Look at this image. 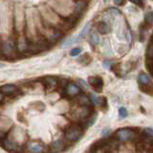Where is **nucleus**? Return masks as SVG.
<instances>
[{
	"instance_id": "obj_1",
	"label": "nucleus",
	"mask_w": 153,
	"mask_h": 153,
	"mask_svg": "<svg viewBox=\"0 0 153 153\" xmlns=\"http://www.w3.org/2000/svg\"><path fill=\"white\" fill-rule=\"evenodd\" d=\"M92 115V106H80V105L75 104V106L69 112V118L75 122V123H86Z\"/></svg>"
},
{
	"instance_id": "obj_2",
	"label": "nucleus",
	"mask_w": 153,
	"mask_h": 153,
	"mask_svg": "<svg viewBox=\"0 0 153 153\" xmlns=\"http://www.w3.org/2000/svg\"><path fill=\"white\" fill-rule=\"evenodd\" d=\"M84 131V127L79 123L69 124L64 130V139L66 142L75 143L78 142L82 137Z\"/></svg>"
},
{
	"instance_id": "obj_3",
	"label": "nucleus",
	"mask_w": 153,
	"mask_h": 153,
	"mask_svg": "<svg viewBox=\"0 0 153 153\" xmlns=\"http://www.w3.org/2000/svg\"><path fill=\"white\" fill-rule=\"evenodd\" d=\"M141 134L132 128H121L115 133V139L121 143H129L139 141Z\"/></svg>"
},
{
	"instance_id": "obj_4",
	"label": "nucleus",
	"mask_w": 153,
	"mask_h": 153,
	"mask_svg": "<svg viewBox=\"0 0 153 153\" xmlns=\"http://www.w3.org/2000/svg\"><path fill=\"white\" fill-rule=\"evenodd\" d=\"M27 153H46L47 147L42 142L30 141L26 146Z\"/></svg>"
},
{
	"instance_id": "obj_5",
	"label": "nucleus",
	"mask_w": 153,
	"mask_h": 153,
	"mask_svg": "<svg viewBox=\"0 0 153 153\" xmlns=\"http://www.w3.org/2000/svg\"><path fill=\"white\" fill-rule=\"evenodd\" d=\"M1 146L5 148L6 150L12 153H21L22 152V147L19 143L11 139H4L1 141Z\"/></svg>"
},
{
	"instance_id": "obj_6",
	"label": "nucleus",
	"mask_w": 153,
	"mask_h": 153,
	"mask_svg": "<svg viewBox=\"0 0 153 153\" xmlns=\"http://www.w3.org/2000/svg\"><path fill=\"white\" fill-rule=\"evenodd\" d=\"M81 89L80 86L74 82V81H69L67 85L64 87V94L69 98H76L80 94Z\"/></svg>"
},
{
	"instance_id": "obj_7",
	"label": "nucleus",
	"mask_w": 153,
	"mask_h": 153,
	"mask_svg": "<svg viewBox=\"0 0 153 153\" xmlns=\"http://www.w3.org/2000/svg\"><path fill=\"white\" fill-rule=\"evenodd\" d=\"M96 31L102 35H107L112 31V24L103 20H99L96 23Z\"/></svg>"
},
{
	"instance_id": "obj_8",
	"label": "nucleus",
	"mask_w": 153,
	"mask_h": 153,
	"mask_svg": "<svg viewBox=\"0 0 153 153\" xmlns=\"http://www.w3.org/2000/svg\"><path fill=\"white\" fill-rule=\"evenodd\" d=\"M66 147V140L65 139H57L54 142H52L50 146V152L51 153H59L62 151Z\"/></svg>"
},
{
	"instance_id": "obj_9",
	"label": "nucleus",
	"mask_w": 153,
	"mask_h": 153,
	"mask_svg": "<svg viewBox=\"0 0 153 153\" xmlns=\"http://www.w3.org/2000/svg\"><path fill=\"white\" fill-rule=\"evenodd\" d=\"M89 84L97 91V92H100L103 86V80L100 76H90L88 79Z\"/></svg>"
},
{
	"instance_id": "obj_10",
	"label": "nucleus",
	"mask_w": 153,
	"mask_h": 153,
	"mask_svg": "<svg viewBox=\"0 0 153 153\" xmlns=\"http://www.w3.org/2000/svg\"><path fill=\"white\" fill-rule=\"evenodd\" d=\"M75 104L80 105V106H92V103L90 102L89 96L86 94H79L78 97H76L74 100Z\"/></svg>"
},
{
	"instance_id": "obj_11",
	"label": "nucleus",
	"mask_w": 153,
	"mask_h": 153,
	"mask_svg": "<svg viewBox=\"0 0 153 153\" xmlns=\"http://www.w3.org/2000/svg\"><path fill=\"white\" fill-rule=\"evenodd\" d=\"M16 50V44L12 40H7L3 43L2 45V53L6 56L12 55Z\"/></svg>"
},
{
	"instance_id": "obj_12",
	"label": "nucleus",
	"mask_w": 153,
	"mask_h": 153,
	"mask_svg": "<svg viewBox=\"0 0 153 153\" xmlns=\"http://www.w3.org/2000/svg\"><path fill=\"white\" fill-rule=\"evenodd\" d=\"M17 90V87L13 84H5L0 87V92L3 95H12L16 93Z\"/></svg>"
},
{
	"instance_id": "obj_13",
	"label": "nucleus",
	"mask_w": 153,
	"mask_h": 153,
	"mask_svg": "<svg viewBox=\"0 0 153 153\" xmlns=\"http://www.w3.org/2000/svg\"><path fill=\"white\" fill-rule=\"evenodd\" d=\"M60 81L56 78H53V76H48L44 79V84L50 89H55L56 87L59 85Z\"/></svg>"
},
{
	"instance_id": "obj_14",
	"label": "nucleus",
	"mask_w": 153,
	"mask_h": 153,
	"mask_svg": "<svg viewBox=\"0 0 153 153\" xmlns=\"http://www.w3.org/2000/svg\"><path fill=\"white\" fill-rule=\"evenodd\" d=\"M138 82L141 86H146V85H153L150 78L146 73H141L138 76Z\"/></svg>"
},
{
	"instance_id": "obj_15",
	"label": "nucleus",
	"mask_w": 153,
	"mask_h": 153,
	"mask_svg": "<svg viewBox=\"0 0 153 153\" xmlns=\"http://www.w3.org/2000/svg\"><path fill=\"white\" fill-rule=\"evenodd\" d=\"M90 42L93 46H98L99 44L102 43V39L97 31H93L90 33Z\"/></svg>"
},
{
	"instance_id": "obj_16",
	"label": "nucleus",
	"mask_w": 153,
	"mask_h": 153,
	"mask_svg": "<svg viewBox=\"0 0 153 153\" xmlns=\"http://www.w3.org/2000/svg\"><path fill=\"white\" fill-rule=\"evenodd\" d=\"M86 8V5L84 2L82 1H78L75 5V8H74V13L76 14V16H80L81 13L84 12V10Z\"/></svg>"
},
{
	"instance_id": "obj_17",
	"label": "nucleus",
	"mask_w": 153,
	"mask_h": 153,
	"mask_svg": "<svg viewBox=\"0 0 153 153\" xmlns=\"http://www.w3.org/2000/svg\"><path fill=\"white\" fill-rule=\"evenodd\" d=\"M89 99H90V102L92 103V105H100V106H102V102H104V100H105L104 99L98 97L96 94H90Z\"/></svg>"
},
{
	"instance_id": "obj_18",
	"label": "nucleus",
	"mask_w": 153,
	"mask_h": 153,
	"mask_svg": "<svg viewBox=\"0 0 153 153\" xmlns=\"http://www.w3.org/2000/svg\"><path fill=\"white\" fill-rule=\"evenodd\" d=\"M106 12L109 13V16H111L112 18H117V17L122 16V13H121V11H120V10L117 9V8H110V9L107 10Z\"/></svg>"
},
{
	"instance_id": "obj_19",
	"label": "nucleus",
	"mask_w": 153,
	"mask_h": 153,
	"mask_svg": "<svg viewBox=\"0 0 153 153\" xmlns=\"http://www.w3.org/2000/svg\"><path fill=\"white\" fill-rule=\"evenodd\" d=\"M61 37V33L59 32H52L50 36H48V40L50 42H56Z\"/></svg>"
},
{
	"instance_id": "obj_20",
	"label": "nucleus",
	"mask_w": 153,
	"mask_h": 153,
	"mask_svg": "<svg viewBox=\"0 0 153 153\" xmlns=\"http://www.w3.org/2000/svg\"><path fill=\"white\" fill-rule=\"evenodd\" d=\"M90 28H91V23L90 22H87L84 25V27L82 28V30H81V32L79 33V35L78 36V38H82L84 37L88 33V32L90 31Z\"/></svg>"
},
{
	"instance_id": "obj_21",
	"label": "nucleus",
	"mask_w": 153,
	"mask_h": 153,
	"mask_svg": "<svg viewBox=\"0 0 153 153\" xmlns=\"http://www.w3.org/2000/svg\"><path fill=\"white\" fill-rule=\"evenodd\" d=\"M76 41V38H75V37H70V38L66 39L63 43H62V47L67 48V47H69L71 45H73Z\"/></svg>"
},
{
	"instance_id": "obj_22",
	"label": "nucleus",
	"mask_w": 153,
	"mask_h": 153,
	"mask_svg": "<svg viewBox=\"0 0 153 153\" xmlns=\"http://www.w3.org/2000/svg\"><path fill=\"white\" fill-rule=\"evenodd\" d=\"M141 90L143 92L153 95V85H146V86H141Z\"/></svg>"
},
{
	"instance_id": "obj_23",
	"label": "nucleus",
	"mask_w": 153,
	"mask_h": 153,
	"mask_svg": "<svg viewBox=\"0 0 153 153\" xmlns=\"http://www.w3.org/2000/svg\"><path fill=\"white\" fill-rule=\"evenodd\" d=\"M81 52H82V49H81L80 47H76V48H73L71 51H70V56H76L81 54Z\"/></svg>"
},
{
	"instance_id": "obj_24",
	"label": "nucleus",
	"mask_w": 153,
	"mask_h": 153,
	"mask_svg": "<svg viewBox=\"0 0 153 153\" xmlns=\"http://www.w3.org/2000/svg\"><path fill=\"white\" fill-rule=\"evenodd\" d=\"M145 20L147 24H152L153 23V12H148L145 16Z\"/></svg>"
},
{
	"instance_id": "obj_25",
	"label": "nucleus",
	"mask_w": 153,
	"mask_h": 153,
	"mask_svg": "<svg viewBox=\"0 0 153 153\" xmlns=\"http://www.w3.org/2000/svg\"><path fill=\"white\" fill-rule=\"evenodd\" d=\"M119 115L121 118H126L128 116V112L124 107H120L119 108Z\"/></svg>"
},
{
	"instance_id": "obj_26",
	"label": "nucleus",
	"mask_w": 153,
	"mask_h": 153,
	"mask_svg": "<svg viewBox=\"0 0 153 153\" xmlns=\"http://www.w3.org/2000/svg\"><path fill=\"white\" fill-rule=\"evenodd\" d=\"M96 119H97V115L93 114L92 116H91L88 119V121L86 122V124H87V126H92V124H94V123L96 122Z\"/></svg>"
},
{
	"instance_id": "obj_27",
	"label": "nucleus",
	"mask_w": 153,
	"mask_h": 153,
	"mask_svg": "<svg viewBox=\"0 0 153 153\" xmlns=\"http://www.w3.org/2000/svg\"><path fill=\"white\" fill-rule=\"evenodd\" d=\"M143 134H145L146 136L153 138V129L152 128H145L143 131Z\"/></svg>"
},
{
	"instance_id": "obj_28",
	"label": "nucleus",
	"mask_w": 153,
	"mask_h": 153,
	"mask_svg": "<svg viewBox=\"0 0 153 153\" xmlns=\"http://www.w3.org/2000/svg\"><path fill=\"white\" fill-rule=\"evenodd\" d=\"M109 135H111V130H110L109 128H104L103 130L102 131V137L106 138V137H108Z\"/></svg>"
},
{
	"instance_id": "obj_29",
	"label": "nucleus",
	"mask_w": 153,
	"mask_h": 153,
	"mask_svg": "<svg viewBox=\"0 0 153 153\" xmlns=\"http://www.w3.org/2000/svg\"><path fill=\"white\" fill-rule=\"evenodd\" d=\"M131 3H133L134 5H136L138 7H143V0H129Z\"/></svg>"
},
{
	"instance_id": "obj_30",
	"label": "nucleus",
	"mask_w": 153,
	"mask_h": 153,
	"mask_svg": "<svg viewBox=\"0 0 153 153\" xmlns=\"http://www.w3.org/2000/svg\"><path fill=\"white\" fill-rule=\"evenodd\" d=\"M103 66L106 69H112L113 68V62H111V61H104Z\"/></svg>"
},
{
	"instance_id": "obj_31",
	"label": "nucleus",
	"mask_w": 153,
	"mask_h": 153,
	"mask_svg": "<svg viewBox=\"0 0 153 153\" xmlns=\"http://www.w3.org/2000/svg\"><path fill=\"white\" fill-rule=\"evenodd\" d=\"M5 137H6V133H4L3 131L0 130V142L3 141L5 139Z\"/></svg>"
},
{
	"instance_id": "obj_32",
	"label": "nucleus",
	"mask_w": 153,
	"mask_h": 153,
	"mask_svg": "<svg viewBox=\"0 0 153 153\" xmlns=\"http://www.w3.org/2000/svg\"><path fill=\"white\" fill-rule=\"evenodd\" d=\"M114 2L120 6V5H123V0H114Z\"/></svg>"
},
{
	"instance_id": "obj_33",
	"label": "nucleus",
	"mask_w": 153,
	"mask_h": 153,
	"mask_svg": "<svg viewBox=\"0 0 153 153\" xmlns=\"http://www.w3.org/2000/svg\"><path fill=\"white\" fill-rule=\"evenodd\" d=\"M3 99H4V95L1 93V92H0V103H1L2 102V100H3Z\"/></svg>"
},
{
	"instance_id": "obj_34",
	"label": "nucleus",
	"mask_w": 153,
	"mask_h": 153,
	"mask_svg": "<svg viewBox=\"0 0 153 153\" xmlns=\"http://www.w3.org/2000/svg\"><path fill=\"white\" fill-rule=\"evenodd\" d=\"M149 151H150L151 153H153V145L151 146V147H150V149H149Z\"/></svg>"
}]
</instances>
